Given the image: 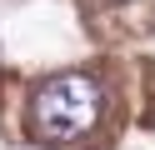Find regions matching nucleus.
<instances>
[{"label": "nucleus", "mask_w": 155, "mask_h": 150, "mask_svg": "<svg viewBox=\"0 0 155 150\" xmlns=\"http://www.w3.org/2000/svg\"><path fill=\"white\" fill-rule=\"evenodd\" d=\"M100 125V85L80 70L70 75H55L35 90L30 100V135L40 145H65V140H80Z\"/></svg>", "instance_id": "obj_1"}, {"label": "nucleus", "mask_w": 155, "mask_h": 150, "mask_svg": "<svg viewBox=\"0 0 155 150\" xmlns=\"http://www.w3.org/2000/svg\"><path fill=\"white\" fill-rule=\"evenodd\" d=\"M105 5H120V0H105Z\"/></svg>", "instance_id": "obj_2"}]
</instances>
